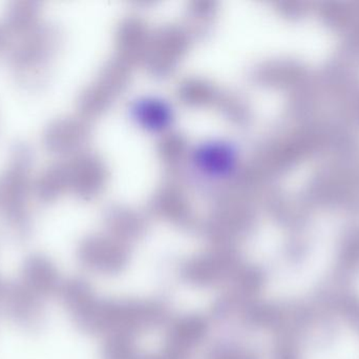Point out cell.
<instances>
[{
	"mask_svg": "<svg viewBox=\"0 0 359 359\" xmlns=\"http://www.w3.org/2000/svg\"><path fill=\"white\" fill-rule=\"evenodd\" d=\"M63 303L82 331L107 337H135L137 333L160 326L168 320V309L159 301H101L88 284L72 287Z\"/></svg>",
	"mask_w": 359,
	"mask_h": 359,
	"instance_id": "1",
	"label": "cell"
},
{
	"mask_svg": "<svg viewBox=\"0 0 359 359\" xmlns=\"http://www.w3.org/2000/svg\"><path fill=\"white\" fill-rule=\"evenodd\" d=\"M34 152L29 143H14L8 168L0 174V217L6 227L18 237H27L32 230L27 200L33 190L31 170Z\"/></svg>",
	"mask_w": 359,
	"mask_h": 359,
	"instance_id": "2",
	"label": "cell"
},
{
	"mask_svg": "<svg viewBox=\"0 0 359 359\" xmlns=\"http://www.w3.org/2000/svg\"><path fill=\"white\" fill-rule=\"evenodd\" d=\"M57 41L55 27L41 22L8 46V65L19 84L34 86L44 81L46 70L56 50Z\"/></svg>",
	"mask_w": 359,
	"mask_h": 359,
	"instance_id": "3",
	"label": "cell"
},
{
	"mask_svg": "<svg viewBox=\"0 0 359 359\" xmlns=\"http://www.w3.org/2000/svg\"><path fill=\"white\" fill-rule=\"evenodd\" d=\"M244 263L230 250H221L186 261L181 267L185 282L198 287L230 282Z\"/></svg>",
	"mask_w": 359,
	"mask_h": 359,
	"instance_id": "4",
	"label": "cell"
},
{
	"mask_svg": "<svg viewBox=\"0 0 359 359\" xmlns=\"http://www.w3.org/2000/svg\"><path fill=\"white\" fill-rule=\"evenodd\" d=\"M78 257L84 267L103 274L120 273L128 263V249L99 238L82 242Z\"/></svg>",
	"mask_w": 359,
	"mask_h": 359,
	"instance_id": "5",
	"label": "cell"
},
{
	"mask_svg": "<svg viewBox=\"0 0 359 359\" xmlns=\"http://www.w3.org/2000/svg\"><path fill=\"white\" fill-rule=\"evenodd\" d=\"M0 303L8 318L25 326L35 325L41 316L40 297L29 291L22 282L4 285Z\"/></svg>",
	"mask_w": 359,
	"mask_h": 359,
	"instance_id": "6",
	"label": "cell"
},
{
	"mask_svg": "<svg viewBox=\"0 0 359 359\" xmlns=\"http://www.w3.org/2000/svg\"><path fill=\"white\" fill-rule=\"evenodd\" d=\"M22 282L38 297L50 296L60 292L62 282L54 263L43 255L27 257L22 266Z\"/></svg>",
	"mask_w": 359,
	"mask_h": 359,
	"instance_id": "7",
	"label": "cell"
},
{
	"mask_svg": "<svg viewBox=\"0 0 359 359\" xmlns=\"http://www.w3.org/2000/svg\"><path fill=\"white\" fill-rule=\"evenodd\" d=\"M41 4L36 0H17L11 2L2 21L1 30L6 37L19 38L27 35L41 23Z\"/></svg>",
	"mask_w": 359,
	"mask_h": 359,
	"instance_id": "8",
	"label": "cell"
},
{
	"mask_svg": "<svg viewBox=\"0 0 359 359\" xmlns=\"http://www.w3.org/2000/svg\"><path fill=\"white\" fill-rule=\"evenodd\" d=\"M84 131L73 119H57L50 122L42 134V145L48 153L63 155L74 151L82 141Z\"/></svg>",
	"mask_w": 359,
	"mask_h": 359,
	"instance_id": "9",
	"label": "cell"
},
{
	"mask_svg": "<svg viewBox=\"0 0 359 359\" xmlns=\"http://www.w3.org/2000/svg\"><path fill=\"white\" fill-rule=\"evenodd\" d=\"M208 332V322L201 316H186L177 320L166 339L165 348L188 354L202 343Z\"/></svg>",
	"mask_w": 359,
	"mask_h": 359,
	"instance_id": "10",
	"label": "cell"
},
{
	"mask_svg": "<svg viewBox=\"0 0 359 359\" xmlns=\"http://www.w3.org/2000/svg\"><path fill=\"white\" fill-rule=\"evenodd\" d=\"M69 185V169L54 164L40 173L33 185L36 200L40 204H52Z\"/></svg>",
	"mask_w": 359,
	"mask_h": 359,
	"instance_id": "11",
	"label": "cell"
},
{
	"mask_svg": "<svg viewBox=\"0 0 359 359\" xmlns=\"http://www.w3.org/2000/svg\"><path fill=\"white\" fill-rule=\"evenodd\" d=\"M104 359H145L135 347L134 337L115 335L107 337L103 348Z\"/></svg>",
	"mask_w": 359,
	"mask_h": 359,
	"instance_id": "12",
	"label": "cell"
},
{
	"mask_svg": "<svg viewBox=\"0 0 359 359\" xmlns=\"http://www.w3.org/2000/svg\"><path fill=\"white\" fill-rule=\"evenodd\" d=\"M205 359H259L257 353L234 344H219L209 350Z\"/></svg>",
	"mask_w": 359,
	"mask_h": 359,
	"instance_id": "13",
	"label": "cell"
},
{
	"mask_svg": "<svg viewBox=\"0 0 359 359\" xmlns=\"http://www.w3.org/2000/svg\"><path fill=\"white\" fill-rule=\"evenodd\" d=\"M6 46V37L4 35V31L0 27V48H4Z\"/></svg>",
	"mask_w": 359,
	"mask_h": 359,
	"instance_id": "14",
	"label": "cell"
},
{
	"mask_svg": "<svg viewBox=\"0 0 359 359\" xmlns=\"http://www.w3.org/2000/svg\"><path fill=\"white\" fill-rule=\"evenodd\" d=\"M4 285L6 284L0 280V299H1L2 292H4Z\"/></svg>",
	"mask_w": 359,
	"mask_h": 359,
	"instance_id": "15",
	"label": "cell"
}]
</instances>
